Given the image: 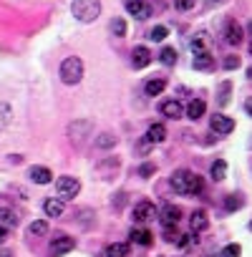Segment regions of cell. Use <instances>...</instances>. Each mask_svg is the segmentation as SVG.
<instances>
[{
	"mask_svg": "<svg viewBox=\"0 0 252 257\" xmlns=\"http://www.w3.org/2000/svg\"><path fill=\"white\" fill-rule=\"evenodd\" d=\"M149 61H152L149 48H147V46H137L134 53H132V66H134V68H147Z\"/></svg>",
	"mask_w": 252,
	"mask_h": 257,
	"instance_id": "9",
	"label": "cell"
},
{
	"mask_svg": "<svg viewBox=\"0 0 252 257\" xmlns=\"http://www.w3.org/2000/svg\"><path fill=\"white\" fill-rule=\"evenodd\" d=\"M159 111H162L164 116H169V118H182V116H184V108H182L179 101H164V103L159 106Z\"/></svg>",
	"mask_w": 252,
	"mask_h": 257,
	"instance_id": "12",
	"label": "cell"
},
{
	"mask_svg": "<svg viewBox=\"0 0 252 257\" xmlns=\"http://www.w3.org/2000/svg\"><path fill=\"white\" fill-rule=\"evenodd\" d=\"M209 126H212V132H217V134H229L232 128H234V121H232L229 116H222V113H217V116H212Z\"/></svg>",
	"mask_w": 252,
	"mask_h": 257,
	"instance_id": "8",
	"label": "cell"
},
{
	"mask_svg": "<svg viewBox=\"0 0 252 257\" xmlns=\"http://www.w3.org/2000/svg\"><path fill=\"white\" fill-rule=\"evenodd\" d=\"M111 33H113V36H126V23H123V18H113V21H111Z\"/></svg>",
	"mask_w": 252,
	"mask_h": 257,
	"instance_id": "29",
	"label": "cell"
},
{
	"mask_svg": "<svg viewBox=\"0 0 252 257\" xmlns=\"http://www.w3.org/2000/svg\"><path fill=\"white\" fill-rule=\"evenodd\" d=\"M103 254H106V257H132V249H129V244L116 242V244H108Z\"/></svg>",
	"mask_w": 252,
	"mask_h": 257,
	"instance_id": "19",
	"label": "cell"
},
{
	"mask_svg": "<svg viewBox=\"0 0 252 257\" xmlns=\"http://www.w3.org/2000/svg\"><path fill=\"white\" fill-rule=\"evenodd\" d=\"M16 224H18V214H16V209L0 207V227H6V229H13Z\"/></svg>",
	"mask_w": 252,
	"mask_h": 257,
	"instance_id": "15",
	"label": "cell"
},
{
	"mask_svg": "<svg viewBox=\"0 0 252 257\" xmlns=\"http://www.w3.org/2000/svg\"><path fill=\"white\" fill-rule=\"evenodd\" d=\"M132 239H134L137 244H144V247H147V244H152V232H149L147 227H134V229H132Z\"/></svg>",
	"mask_w": 252,
	"mask_h": 257,
	"instance_id": "20",
	"label": "cell"
},
{
	"mask_svg": "<svg viewBox=\"0 0 252 257\" xmlns=\"http://www.w3.org/2000/svg\"><path fill=\"white\" fill-rule=\"evenodd\" d=\"M249 227H252V224H249Z\"/></svg>",
	"mask_w": 252,
	"mask_h": 257,
	"instance_id": "46",
	"label": "cell"
},
{
	"mask_svg": "<svg viewBox=\"0 0 252 257\" xmlns=\"http://www.w3.org/2000/svg\"><path fill=\"white\" fill-rule=\"evenodd\" d=\"M172 189L179 194H199L204 189V182H202V177H197L187 169H177L172 174Z\"/></svg>",
	"mask_w": 252,
	"mask_h": 257,
	"instance_id": "1",
	"label": "cell"
},
{
	"mask_svg": "<svg viewBox=\"0 0 252 257\" xmlns=\"http://www.w3.org/2000/svg\"><path fill=\"white\" fill-rule=\"evenodd\" d=\"M157 207L152 204V202H139L137 207H134V219L137 222H152V219H157Z\"/></svg>",
	"mask_w": 252,
	"mask_h": 257,
	"instance_id": "5",
	"label": "cell"
},
{
	"mask_svg": "<svg viewBox=\"0 0 252 257\" xmlns=\"http://www.w3.org/2000/svg\"><path fill=\"white\" fill-rule=\"evenodd\" d=\"M189 224H192V229H194V232H202V229H207V227H209V217H207V212H204V209H197V212H192V219H189Z\"/></svg>",
	"mask_w": 252,
	"mask_h": 257,
	"instance_id": "14",
	"label": "cell"
},
{
	"mask_svg": "<svg viewBox=\"0 0 252 257\" xmlns=\"http://www.w3.org/2000/svg\"><path fill=\"white\" fill-rule=\"evenodd\" d=\"M164 86H167V83H164L162 78H154V81H149V83L144 86V91H147V96H159V93L164 91Z\"/></svg>",
	"mask_w": 252,
	"mask_h": 257,
	"instance_id": "22",
	"label": "cell"
},
{
	"mask_svg": "<svg viewBox=\"0 0 252 257\" xmlns=\"http://www.w3.org/2000/svg\"><path fill=\"white\" fill-rule=\"evenodd\" d=\"M222 66H224L227 71H232V68H237V66H239V58H237V56H227Z\"/></svg>",
	"mask_w": 252,
	"mask_h": 257,
	"instance_id": "35",
	"label": "cell"
},
{
	"mask_svg": "<svg viewBox=\"0 0 252 257\" xmlns=\"http://www.w3.org/2000/svg\"><path fill=\"white\" fill-rule=\"evenodd\" d=\"M174 227H177V224H167V227H164V239H167V242H174V239H177V229H174Z\"/></svg>",
	"mask_w": 252,
	"mask_h": 257,
	"instance_id": "33",
	"label": "cell"
},
{
	"mask_svg": "<svg viewBox=\"0 0 252 257\" xmlns=\"http://www.w3.org/2000/svg\"><path fill=\"white\" fill-rule=\"evenodd\" d=\"M68 249H73V239H71V237H66V234L53 237V242H51V252H53V254H63V252H68Z\"/></svg>",
	"mask_w": 252,
	"mask_h": 257,
	"instance_id": "11",
	"label": "cell"
},
{
	"mask_svg": "<svg viewBox=\"0 0 252 257\" xmlns=\"http://www.w3.org/2000/svg\"><path fill=\"white\" fill-rule=\"evenodd\" d=\"M28 232L36 234V237H38V234H46V232H48V222H46V219H38V222H33V224L28 227Z\"/></svg>",
	"mask_w": 252,
	"mask_h": 257,
	"instance_id": "28",
	"label": "cell"
},
{
	"mask_svg": "<svg viewBox=\"0 0 252 257\" xmlns=\"http://www.w3.org/2000/svg\"><path fill=\"white\" fill-rule=\"evenodd\" d=\"M177 11H192L194 8V0H174Z\"/></svg>",
	"mask_w": 252,
	"mask_h": 257,
	"instance_id": "34",
	"label": "cell"
},
{
	"mask_svg": "<svg viewBox=\"0 0 252 257\" xmlns=\"http://www.w3.org/2000/svg\"><path fill=\"white\" fill-rule=\"evenodd\" d=\"M219 3H224V0H219Z\"/></svg>",
	"mask_w": 252,
	"mask_h": 257,
	"instance_id": "45",
	"label": "cell"
},
{
	"mask_svg": "<svg viewBox=\"0 0 252 257\" xmlns=\"http://www.w3.org/2000/svg\"><path fill=\"white\" fill-rule=\"evenodd\" d=\"M28 177H31L36 184H48V182L53 179V174H51V169H48V167H31Z\"/></svg>",
	"mask_w": 252,
	"mask_h": 257,
	"instance_id": "13",
	"label": "cell"
},
{
	"mask_svg": "<svg viewBox=\"0 0 252 257\" xmlns=\"http://www.w3.org/2000/svg\"><path fill=\"white\" fill-rule=\"evenodd\" d=\"M229 91H232V86L224 81V83L219 86V98H217V103H219V106H227V103H229Z\"/></svg>",
	"mask_w": 252,
	"mask_h": 257,
	"instance_id": "27",
	"label": "cell"
},
{
	"mask_svg": "<svg viewBox=\"0 0 252 257\" xmlns=\"http://www.w3.org/2000/svg\"><path fill=\"white\" fill-rule=\"evenodd\" d=\"M56 189H58V197H61V199H73V197L78 194L81 184H78V179H73V177H61V179L56 182Z\"/></svg>",
	"mask_w": 252,
	"mask_h": 257,
	"instance_id": "4",
	"label": "cell"
},
{
	"mask_svg": "<svg viewBox=\"0 0 252 257\" xmlns=\"http://www.w3.org/2000/svg\"><path fill=\"white\" fill-rule=\"evenodd\" d=\"M81 78H83V63H81V58L68 56V58L61 63V81L68 83V86H73V83H78Z\"/></svg>",
	"mask_w": 252,
	"mask_h": 257,
	"instance_id": "3",
	"label": "cell"
},
{
	"mask_svg": "<svg viewBox=\"0 0 252 257\" xmlns=\"http://www.w3.org/2000/svg\"><path fill=\"white\" fill-rule=\"evenodd\" d=\"M159 219H162V224L167 227V224H177L179 219H182V209L177 207V204H164L162 207V212L157 214Z\"/></svg>",
	"mask_w": 252,
	"mask_h": 257,
	"instance_id": "6",
	"label": "cell"
},
{
	"mask_svg": "<svg viewBox=\"0 0 252 257\" xmlns=\"http://www.w3.org/2000/svg\"><path fill=\"white\" fill-rule=\"evenodd\" d=\"M192 51H194V56H197V53H209V46L204 43V33H199V36L192 41Z\"/></svg>",
	"mask_w": 252,
	"mask_h": 257,
	"instance_id": "25",
	"label": "cell"
},
{
	"mask_svg": "<svg viewBox=\"0 0 252 257\" xmlns=\"http://www.w3.org/2000/svg\"><path fill=\"white\" fill-rule=\"evenodd\" d=\"M224 174H227V164H224L222 159H217V162L212 164V179H214V182H222Z\"/></svg>",
	"mask_w": 252,
	"mask_h": 257,
	"instance_id": "23",
	"label": "cell"
},
{
	"mask_svg": "<svg viewBox=\"0 0 252 257\" xmlns=\"http://www.w3.org/2000/svg\"><path fill=\"white\" fill-rule=\"evenodd\" d=\"M204 111H207V103H204L202 98H194V101H189V106H187V116H189L192 121L202 118V116H204Z\"/></svg>",
	"mask_w": 252,
	"mask_h": 257,
	"instance_id": "16",
	"label": "cell"
},
{
	"mask_svg": "<svg viewBox=\"0 0 252 257\" xmlns=\"http://www.w3.org/2000/svg\"><path fill=\"white\" fill-rule=\"evenodd\" d=\"M179 242V247H187L189 244V234H182V239H177Z\"/></svg>",
	"mask_w": 252,
	"mask_h": 257,
	"instance_id": "38",
	"label": "cell"
},
{
	"mask_svg": "<svg viewBox=\"0 0 252 257\" xmlns=\"http://www.w3.org/2000/svg\"><path fill=\"white\" fill-rule=\"evenodd\" d=\"M71 13L81 21V23H93L101 16V3L98 0H73Z\"/></svg>",
	"mask_w": 252,
	"mask_h": 257,
	"instance_id": "2",
	"label": "cell"
},
{
	"mask_svg": "<svg viewBox=\"0 0 252 257\" xmlns=\"http://www.w3.org/2000/svg\"><path fill=\"white\" fill-rule=\"evenodd\" d=\"M6 237H8V229H6V227H0V244L6 242Z\"/></svg>",
	"mask_w": 252,
	"mask_h": 257,
	"instance_id": "39",
	"label": "cell"
},
{
	"mask_svg": "<svg viewBox=\"0 0 252 257\" xmlns=\"http://www.w3.org/2000/svg\"><path fill=\"white\" fill-rule=\"evenodd\" d=\"M239 252H242V249H239V244H227V247L222 249V254H219V257H239Z\"/></svg>",
	"mask_w": 252,
	"mask_h": 257,
	"instance_id": "32",
	"label": "cell"
},
{
	"mask_svg": "<svg viewBox=\"0 0 252 257\" xmlns=\"http://www.w3.org/2000/svg\"><path fill=\"white\" fill-rule=\"evenodd\" d=\"M224 41L229 43V46H239L242 43V28H239V23L232 18V21H227V26H224Z\"/></svg>",
	"mask_w": 252,
	"mask_h": 257,
	"instance_id": "7",
	"label": "cell"
},
{
	"mask_svg": "<svg viewBox=\"0 0 252 257\" xmlns=\"http://www.w3.org/2000/svg\"><path fill=\"white\" fill-rule=\"evenodd\" d=\"M63 209H66V204H63L61 197H58V199H46V204H43V212H46L48 217H61Z\"/></svg>",
	"mask_w": 252,
	"mask_h": 257,
	"instance_id": "17",
	"label": "cell"
},
{
	"mask_svg": "<svg viewBox=\"0 0 252 257\" xmlns=\"http://www.w3.org/2000/svg\"><path fill=\"white\" fill-rule=\"evenodd\" d=\"M247 31H249V36H252V21H249V26H247Z\"/></svg>",
	"mask_w": 252,
	"mask_h": 257,
	"instance_id": "42",
	"label": "cell"
},
{
	"mask_svg": "<svg viewBox=\"0 0 252 257\" xmlns=\"http://www.w3.org/2000/svg\"><path fill=\"white\" fill-rule=\"evenodd\" d=\"M159 61H162L164 66H174V63H177V51H174V48H162Z\"/></svg>",
	"mask_w": 252,
	"mask_h": 257,
	"instance_id": "24",
	"label": "cell"
},
{
	"mask_svg": "<svg viewBox=\"0 0 252 257\" xmlns=\"http://www.w3.org/2000/svg\"><path fill=\"white\" fill-rule=\"evenodd\" d=\"M126 11H129L134 18H139V21L149 18V6L144 3V0H126Z\"/></svg>",
	"mask_w": 252,
	"mask_h": 257,
	"instance_id": "10",
	"label": "cell"
},
{
	"mask_svg": "<svg viewBox=\"0 0 252 257\" xmlns=\"http://www.w3.org/2000/svg\"><path fill=\"white\" fill-rule=\"evenodd\" d=\"M194 68H197V71H212V68H214L212 56H209V53H197V56H194Z\"/></svg>",
	"mask_w": 252,
	"mask_h": 257,
	"instance_id": "21",
	"label": "cell"
},
{
	"mask_svg": "<svg viewBox=\"0 0 252 257\" xmlns=\"http://www.w3.org/2000/svg\"><path fill=\"white\" fill-rule=\"evenodd\" d=\"M239 207H242V199H239L237 194H232V197H227V199H224V209L234 212V209H239Z\"/></svg>",
	"mask_w": 252,
	"mask_h": 257,
	"instance_id": "31",
	"label": "cell"
},
{
	"mask_svg": "<svg viewBox=\"0 0 252 257\" xmlns=\"http://www.w3.org/2000/svg\"><path fill=\"white\" fill-rule=\"evenodd\" d=\"M247 76H249V78H252V68H249V71H247Z\"/></svg>",
	"mask_w": 252,
	"mask_h": 257,
	"instance_id": "43",
	"label": "cell"
},
{
	"mask_svg": "<svg viewBox=\"0 0 252 257\" xmlns=\"http://www.w3.org/2000/svg\"><path fill=\"white\" fill-rule=\"evenodd\" d=\"M244 111L252 116V98H247V101H244Z\"/></svg>",
	"mask_w": 252,
	"mask_h": 257,
	"instance_id": "40",
	"label": "cell"
},
{
	"mask_svg": "<svg viewBox=\"0 0 252 257\" xmlns=\"http://www.w3.org/2000/svg\"><path fill=\"white\" fill-rule=\"evenodd\" d=\"M11 123V106L8 103H0V132Z\"/></svg>",
	"mask_w": 252,
	"mask_h": 257,
	"instance_id": "26",
	"label": "cell"
},
{
	"mask_svg": "<svg viewBox=\"0 0 252 257\" xmlns=\"http://www.w3.org/2000/svg\"><path fill=\"white\" fill-rule=\"evenodd\" d=\"M249 53H252V41H249Z\"/></svg>",
	"mask_w": 252,
	"mask_h": 257,
	"instance_id": "44",
	"label": "cell"
},
{
	"mask_svg": "<svg viewBox=\"0 0 252 257\" xmlns=\"http://www.w3.org/2000/svg\"><path fill=\"white\" fill-rule=\"evenodd\" d=\"M113 144H116V139H113V137H108V134H103V137L98 139V147H101V149H106V147H113Z\"/></svg>",
	"mask_w": 252,
	"mask_h": 257,
	"instance_id": "36",
	"label": "cell"
},
{
	"mask_svg": "<svg viewBox=\"0 0 252 257\" xmlns=\"http://www.w3.org/2000/svg\"><path fill=\"white\" fill-rule=\"evenodd\" d=\"M154 172H157L154 164H142V167H139V174H142V177H152Z\"/></svg>",
	"mask_w": 252,
	"mask_h": 257,
	"instance_id": "37",
	"label": "cell"
},
{
	"mask_svg": "<svg viewBox=\"0 0 252 257\" xmlns=\"http://www.w3.org/2000/svg\"><path fill=\"white\" fill-rule=\"evenodd\" d=\"M147 139H149L152 144L164 142V139H167V128H164L162 123H152V126H149V132H147Z\"/></svg>",
	"mask_w": 252,
	"mask_h": 257,
	"instance_id": "18",
	"label": "cell"
},
{
	"mask_svg": "<svg viewBox=\"0 0 252 257\" xmlns=\"http://www.w3.org/2000/svg\"><path fill=\"white\" fill-rule=\"evenodd\" d=\"M149 36H152V41H157V43H162V41H164V38L169 36V31H167L164 26H157V28H152V33H149Z\"/></svg>",
	"mask_w": 252,
	"mask_h": 257,
	"instance_id": "30",
	"label": "cell"
},
{
	"mask_svg": "<svg viewBox=\"0 0 252 257\" xmlns=\"http://www.w3.org/2000/svg\"><path fill=\"white\" fill-rule=\"evenodd\" d=\"M0 257H13V252L11 249H0Z\"/></svg>",
	"mask_w": 252,
	"mask_h": 257,
	"instance_id": "41",
	"label": "cell"
}]
</instances>
